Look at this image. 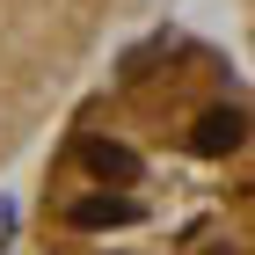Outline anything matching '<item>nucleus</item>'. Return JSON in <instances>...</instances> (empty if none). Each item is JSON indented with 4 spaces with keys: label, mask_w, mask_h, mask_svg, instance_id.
<instances>
[{
    "label": "nucleus",
    "mask_w": 255,
    "mask_h": 255,
    "mask_svg": "<svg viewBox=\"0 0 255 255\" xmlns=\"http://www.w3.org/2000/svg\"><path fill=\"white\" fill-rule=\"evenodd\" d=\"M29 255H255V95L204 37L153 29L66 110Z\"/></svg>",
    "instance_id": "f257e3e1"
},
{
    "label": "nucleus",
    "mask_w": 255,
    "mask_h": 255,
    "mask_svg": "<svg viewBox=\"0 0 255 255\" xmlns=\"http://www.w3.org/2000/svg\"><path fill=\"white\" fill-rule=\"evenodd\" d=\"M117 0H0V175L80 88Z\"/></svg>",
    "instance_id": "f03ea898"
},
{
    "label": "nucleus",
    "mask_w": 255,
    "mask_h": 255,
    "mask_svg": "<svg viewBox=\"0 0 255 255\" xmlns=\"http://www.w3.org/2000/svg\"><path fill=\"white\" fill-rule=\"evenodd\" d=\"M241 15H248V51H255V0H241Z\"/></svg>",
    "instance_id": "7ed1b4c3"
}]
</instances>
